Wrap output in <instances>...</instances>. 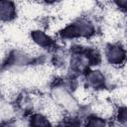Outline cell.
<instances>
[{"label": "cell", "mask_w": 127, "mask_h": 127, "mask_svg": "<svg viewBox=\"0 0 127 127\" xmlns=\"http://www.w3.org/2000/svg\"><path fill=\"white\" fill-rule=\"evenodd\" d=\"M95 25L87 18H77L66 24L60 32L64 39L68 40H90L95 35Z\"/></svg>", "instance_id": "6da1fadb"}, {"label": "cell", "mask_w": 127, "mask_h": 127, "mask_svg": "<svg viewBox=\"0 0 127 127\" xmlns=\"http://www.w3.org/2000/svg\"><path fill=\"white\" fill-rule=\"evenodd\" d=\"M51 97L66 113L74 114L79 110L80 105L75 99L72 91L63 84H57L52 87Z\"/></svg>", "instance_id": "7a4b0ae2"}, {"label": "cell", "mask_w": 127, "mask_h": 127, "mask_svg": "<svg viewBox=\"0 0 127 127\" xmlns=\"http://www.w3.org/2000/svg\"><path fill=\"white\" fill-rule=\"evenodd\" d=\"M103 55L106 63L112 67L121 68L127 64V48L121 43L107 44Z\"/></svg>", "instance_id": "3957f363"}, {"label": "cell", "mask_w": 127, "mask_h": 127, "mask_svg": "<svg viewBox=\"0 0 127 127\" xmlns=\"http://www.w3.org/2000/svg\"><path fill=\"white\" fill-rule=\"evenodd\" d=\"M83 83L93 92L103 91L108 85L106 72L99 68H88L84 72Z\"/></svg>", "instance_id": "277c9868"}, {"label": "cell", "mask_w": 127, "mask_h": 127, "mask_svg": "<svg viewBox=\"0 0 127 127\" xmlns=\"http://www.w3.org/2000/svg\"><path fill=\"white\" fill-rule=\"evenodd\" d=\"M91 109L93 111V114H95L101 118H104L106 120L113 118L115 110H116L113 103L108 101L104 97L99 98L96 101H93L91 103Z\"/></svg>", "instance_id": "5b68a950"}, {"label": "cell", "mask_w": 127, "mask_h": 127, "mask_svg": "<svg viewBox=\"0 0 127 127\" xmlns=\"http://www.w3.org/2000/svg\"><path fill=\"white\" fill-rule=\"evenodd\" d=\"M19 14V8L14 0H0V18L2 24L12 23Z\"/></svg>", "instance_id": "8992f818"}, {"label": "cell", "mask_w": 127, "mask_h": 127, "mask_svg": "<svg viewBox=\"0 0 127 127\" xmlns=\"http://www.w3.org/2000/svg\"><path fill=\"white\" fill-rule=\"evenodd\" d=\"M29 37L31 42L34 43L41 50L52 49L55 46V42L52 39V37L48 34V32H45L40 28L32 30L29 33Z\"/></svg>", "instance_id": "52a82bcc"}, {"label": "cell", "mask_w": 127, "mask_h": 127, "mask_svg": "<svg viewBox=\"0 0 127 127\" xmlns=\"http://www.w3.org/2000/svg\"><path fill=\"white\" fill-rule=\"evenodd\" d=\"M103 21L105 25L112 26L118 28L123 22H124V12L119 10L114 5H111L110 7H107L103 10Z\"/></svg>", "instance_id": "ba28073f"}, {"label": "cell", "mask_w": 127, "mask_h": 127, "mask_svg": "<svg viewBox=\"0 0 127 127\" xmlns=\"http://www.w3.org/2000/svg\"><path fill=\"white\" fill-rule=\"evenodd\" d=\"M75 99L79 103V105H87L91 104L94 101V96H93V91L89 89L84 83L78 84L74 87L72 91Z\"/></svg>", "instance_id": "9c48e42d"}, {"label": "cell", "mask_w": 127, "mask_h": 127, "mask_svg": "<svg viewBox=\"0 0 127 127\" xmlns=\"http://www.w3.org/2000/svg\"><path fill=\"white\" fill-rule=\"evenodd\" d=\"M28 122H29V125H33V126L52 125V123L50 122L48 117L43 112H40V111H35V112L30 113V115L28 117Z\"/></svg>", "instance_id": "30bf717a"}, {"label": "cell", "mask_w": 127, "mask_h": 127, "mask_svg": "<svg viewBox=\"0 0 127 127\" xmlns=\"http://www.w3.org/2000/svg\"><path fill=\"white\" fill-rule=\"evenodd\" d=\"M114 118L119 124H127V104H123L116 108Z\"/></svg>", "instance_id": "8fae6325"}, {"label": "cell", "mask_w": 127, "mask_h": 127, "mask_svg": "<svg viewBox=\"0 0 127 127\" xmlns=\"http://www.w3.org/2000/svg\"><path fill=\"white\" fill-rule=\"evenodd\" d=\"M85 125H87V126H103V125H106V119L93 114L92 116L86 118Z\"/></svg>", "instance_id": "7c38bea8"}, {"label": "cell", "mask_w": 127, "mask_h": 127, "mask_svg": "<svg viewBox=\"0 0 127 127\" xmlns=\"http://www.w3.org/2000/svg\"><path fill=\"white\" fill-rule=\"evenodd\" d=\"M113 5L122 12H127V0H113Z\"/></svg>", "instance_id": "4fadbf2b"}, {"label": "cell", "mask_w": 127, "mask_h": 127, "mask_svg": "<svg viewBox=\"0 0 127 127\" xmlns=\"http://www.w3.org/2000/svg\"><path fill=\"white\" fill-rule=\"evenodd\" d=\"M63 0H41V2L45 5H50V6H55L58 5L62 2Z\"/></svg>", "instance_id": "5bb4252c"}, {"label": "cell", "mask_w": 127, "mask_h": 127, "mask_svg": "<svg viewBox=\"0 0 127 127\" xmlns=\"http://www.w3.org/2000/svg\"><path fill=\"white\" fill-rule=\"evenodd\" d=\"M124 40H125V47L127 48V28H126V30H125V33H124Z\"/></svg>", "instance_id": "9a60e30c"}]
</instances>
